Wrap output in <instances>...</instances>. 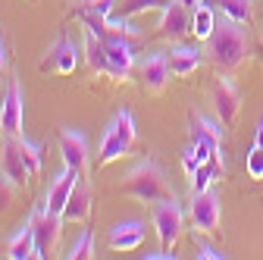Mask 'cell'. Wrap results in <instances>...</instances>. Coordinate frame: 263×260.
<instances>
[{
  "instance_id": "cell-1",
  "label": "cell",
  "mask_w": 263,
  "mask_h": 260,
  "mask_svg": "<svg viewBox=\"0 0 263 260\" xmlns=\"http://www.w3.org/2000/svg\"><path fill=\"white\" fill-rule=\"evenodd\" d=\"M248 53H251L248 31H245L238 22H232V19H226L222 25H216L213 35L207 38V47H204V57L213 63L219 72L238 69L241 63L248 60Z\"/></svg>"
},
{
  "instance_id": "cell-2",
  "label": "cell",
  "mask_w": 263,
  "mask_h": 260,
  "mask_svg": "<svg viewBox=\"0 0 263 260\" xmlns=\"http://www.w3.org/2000/svg\"><path fill=\"white\" fill-rule=\"evenodd\" d=\"M119 188L125 194H132L135 201H141V204H160V201L176 198L170 182H166V173H163V166L157 163L154 157H144L141 163L132 166L128 176L119 182Z\"/></svg>"
},
{
  "instance_id": "cell-3",
  "label": "cell",
  "mask_w": 263,
  "mask_h": 260,
  "mask_svg": "<svg viewBox=\"0 0 263 260\" xmlns=\"http://www.w3.org/2000/svg\"><path fill=\"white\" fill-rule=\"evenodd\" d=\"M135 135H138L135 116H132L128 110H119L113 116V122L107 125V132H104L101 151H97V166H110V163H116L119 157H125L128 147L135 144Z\"/></svg>"
},
{
  "instance_id": "cell-4",
  "label": "cell",
  "mask_w": 263,
  "mask_h": 260,
  "mask_svg": "<svg viewBox=\"0 0 263 260\" xmlns=\"http://www.w3.org/2000/svg\"><path fill=\"white\" fill-rule=\"evenodd\" d=\"M188 219L194 226V232L201 235H219V222H222V207L219 198L213 191H201V194H191V210Z\"/></svg>"
},
{
  "instance_id": "cell-5",
  "label": "cell",
  "mask_w": 263,
  "mask_h": 260,
  "mask_svg": "<svg viewBox=\"0 0 263 260\" xmlns=\"http://www.w3.org/2000/svg\"><path fill=\"white\" fill-rule=\"evenodd\" d=\"M31 232H35V245H38V257H50L57 254V245H60V226H63V216L47 210V207H38L28 219Z\"/></svg>"
},
{
  "instance_id": "cell-6",
  "label": "cell",
  "mask_w": 263,
  "mask_h": 260,
  "mask_svg": "<svg viewBox=\"0 0 263 260\" xmlns=\"http://www.w3.org/2000/svg\"><path fill=\"white\" fill-rule=\"evenodd\" d=\"M182 222H185V213H182V207H179L176 198L160 201L154 207V229H157V238H160V245L166 248V251L176 248L179 232H182Z\"/></svg>"
},
{
  "instance_id": "cell-7",
  "label": "cell",
  "mask_w": 263,
  "mask_h": 260,
  "mask_svg": "<svg viewBox=\"0 0 263 260\" xmlns=\"http://www.w3.org/2000/svg\"><path fill=\"white\" fill-rule=\"evenodd\" d=\"M210 104H213V113L222 125H235L238 110H241V91L235 88L232 79H219L210 91Z\"/></svg>"
},
{
  "instance_id": "cell-8",
  "label": "cell",
  "mask_w": 263,
  "mask_h": 260,
  "mask_svg": "<svg viewBox=\"0 0 263 260\" xmlns=\"http://www.w3.org/2000/svg\"><path fill=\"white\" fill-rule=\"evenodd\" d=\"M160 38L163 41H182L191 35V7H185L182 0H170L160 13Z\"/></svg>"
},
{
  "instance_id": "cell-9",
  "label": "cell",
  "mask_w": 263,
  "mask_h": 260,
  "mask_svg": "<svg viewBox=\"0 0 263 260\" xmlns=\"http://www.w3.org/2000/svg\"><path fill=\"white\" fill-rule=\"evenodd\" d=\"M170 60H166V53H151V57H144L141 63H138V79H141V88L147 91V94H154V97H160L163 91H166V85H170Z\"/></svg>"
},
{
  "instance_id": "cell-10",
  "label": "cell",
  "mask_w": 263,
  "mask_h": 260,
  "mask_svg": "<svg viewBox=\"0 0 263 260\" xmlns=\"http://www.w3.org/2000/svg\"><path fill=\"white\" fill-rule=\"evenodd\" d=\"M22 122H25V97H22V82L13 79L7 101L0 107V132L4 135H22Z\"/></svg>"
},
{
  "instance_id": "cell-11",
  "label": "cell",
  "mask_w": 263,
  "mask_h": 260,
  "mask_svg": "<svg viewBox=\"0 0 263 260\" xmlns=\"http://www.w3.org/2000/svg\"><path fill=\"white\" fill-rule=\"evenodd\" d=\"M0 173H4L16 188H22L31 173L25 166V157H22V147H19V135H4V154H0Z\"/></svg>"
},
{
  "instance_id": "cell-12",
  "label": "cell",
  "mask_w": 263,
  "mask_h": 260,
  "mask_svg": "<svg viewBox=\"0 0 263 260\" xmlns=\"http://www.w3.org/2000/svg\"><path fill=\"white\" fill-rule=\"evenodd\" d=\"M60 154H63V163L76 170V173H88V163H91V154H88V141L82 132L76 128H63L60 132Z\"/></svg>"
},
{
  "instance_id": "cell-13",
  "label": "cell",
  "mask_w": 263,
  "mask_h": 260,
  "mask_svg": "<svg viewBox=\"0 0 263 260\" xmlns=\"http://www.w3.org/2000/svg\"><path fill=\"white\" fill-rule=\"evenodd\" d=\"M191 144L207 147L216 160H222V122L207 119L201 113H191Z\"/></svg>"
},
{
  "instance_id": "cell-14",
  "label": "cell",
  "mask_w": 263,
  "mask_h": 260,
  "mask_svg": "<svg viewBox=\"0 0 263 260\" xmlns=\"http://www.w3.org/2000/svg\"><path fill=\"white\" fill-rule=\"evenodd\" d=\"M107 47V76L113 82H128L132 69H135V53H132V41L119 38V41H104Z\"/></svg>"
},
{
  "instance_id": "cell-15",
  "label": "cell",
  "mask_w": 263,
  "mask_h": 260,
  "mask_svg": "<svg viewBox=\"0 0 263 260\" xmlns=\"http://www.w3.org/2000/svg\"><path fill=\"white\" fill-rule=\"evenodd\" d=\"M76 66H79V47L72 41H66V38H57L47 47V57L41 63L44 72H60V76H72Z\"/></svg>"
},
{
  "instance_id": "cell-16",
  "label": "cell",
  "mask_w": 263,
  "mask_h": 260,
  "mask_svg": "<svg viewBox=\"0 0 263 260\" xmlns=\"http://www.w3.org/2000/svg\"><path fill=\"white\" fill-rule=\"evenodd\" d=\"M79 179H85V176L66 166V170L53 179V185L47 188V194H44V207L63 216V207H66V201H69V194H72V188H76V182H79Z\"/></svg>"
},
{
  "instance_id": "cell-17",
  "label": "cell",
  "mask_w": 263,
  "mask_h": 260,
  "mask_svg": "<svg viewBox=\"0 0 263 260\" xmlns=\"http://www.w3.org/2000/svg\"><path fill=\"white\" fill-rule=\"evenodd\" d=\"M141 242H144V222H138V219L113 226L107 235L110 251H135V248H141Z\"/></svg>"
},
{
  "instance_id": "cell-18",
  "label": "cell",
  "mask_w": 263,
  "mask_h": 260,
  "mask_svg": "<svg viewBox=\"0 0 263 260\" xmlns=\"http://www.w3.org/2000/svg\"><path fill=\"white\" fill-rule=\"evenodd\" d=\"M88 216H91V188L85 179H79L72 194H69V201L63 207V219L66 222H88Z\"/></svg>"
},
{
  "instance_id": "cell-19",
  "label": "cell",
  "mask_w": 263,
  "mask_h": 260,
  "mask_svg": "<svg viewBox=\"0 0 263 260\" xmlns=\"http://www.w3.org/2000/svg\"><path fill=\"white\" fill-rule=\"evenodd\" d=\"M166 60H170V72L176 76V79H185V76H191V72H197L201 69V63L207 60L201 50H194V47H173L170 53H166Z\"/></svg>"
},
{
  "instance_id": "cell-20",
  "label": "cell",
  "mask_w": 263,
  "mask_h": 260,
  "mask_svg": "<svg viewBox=\"0 0 263 260\" xmlns=\"http://www.w3.org/2000/svg\"><path fill=\"white\" fill-rule=\"evenodd\" d=\"M7 257L10 260H31V257H38V245H35V232H31V226H25L22 232H16L7 242Z\"/></svg>"
},
{
  "instance_id": "cell-21",
  "label": "cell",
  "mask_w": 263,
  "mask_h": 260,
  "mask_svg": "<svg viewBox=\"0 0 263 260\" xmlns=\"http://www.w3.org/2000/svg\"><path fill=\"white\" fill-rule=\"evenodd\" d=\"M213 28H216V16H213V10L204 4V0L197 7H191V35L197 41H207L213 35Z\"/></svg>"
},
{
  "instance_id": "cell-22",
  "label": "cell",
  "mask_w": 263,
  "mask_h": 260,
  "mask_svg": "<svg viewBox=\"0 0 263 260\" xmlns=\"http://www.w3.org/2000/svg\"><path fill=\"white\" fill-rule=\"evenodd\" d=\"M85 63H88V69L91 72H104L107 76V47L104 41L94 35V31L85 28Z\"/></svg>"
},
{
  "instance_id": "cell-23",
  "label": "cell",
  "mask_w": 263,
  "mask_h": 260,
  "mask_svg": "<svg viewBox=\"0 0 263 260\" xmlns=\"http://www.w3.org/2000/svg\"><path fill=\"white\" fill-rule=\"evenodd\" d=\"M216 7L226 19H232L238 25H248L254 19V0H216Z\"/></svg>"
},
{
  "instance_id": "cell-24",
  "label": "cell",
  "mask_w": 263,
  "mask_h": 260,
  "mask_svg": "<svg viewBox=\"0 0 263 260\" xmlns=\"http://www.w3.org/2000/svg\"><path fill=\"white\" fill-rule=\"evenodd\" d=\"M163 4V0H113V10L110 16L116 19H132V16H141V13H151Z\"/></svg>"
},
{
  "instance_id": "cell-25",
  "label": "cell",
  "mask_w": 263,
  "mask_h": 260,
  "mask_svg": "<svg viewBox=\"0 0 263 260\" xmlns=\"http://www.w3.org/2000/svg\"><path fill=\"white\" fill-rule=\"evenodd\" d=\"M222 176V160H210V163H204L201 170H197L191 176V194H201V191H210L213 182Z\"/></svg>"
},
{
  "instance_id": "cell-26",
  "label": "cell",
  "mask_w": 263,
  "mask_h": 260,
  "mask_svg": "<svg viewBox=\"0 0 263 260\" xmlns=\"http://www.w3.org/2000/svg\"><path fill=\"white\" fill-rule=\"evenodd\" d=\"M19 147H22V157H25V166L31 176H41V166H44V157H41V147L38 144H31L28 138L19 135Z\"/></svg>"
},
{
  "instance_id": "cell-27",
  "label": "cell",
  "mask_w": 263,
  "mask_h": 260,
  "mask_svg": "<svg viewBox=\"0 0 263 260\" xmlns=\"http://www.w3.org/2000/svg\"><path fill=\"white\" fill-rule=\"evenodd\" d=\"M91 245H94V235H91V232H82V238H79L69 251H66V260H88V257H94Z\"/></svg>"
},
{
  "instance_id": "cell-28",
  "label": "cell",
  "mask_w": 263,
  "mask_h": 260,
  "mask_svg": "<svg viewBox=\"0 0 263 260\" xmlns=\"http://www.w3.org/2000/svg\"><path fill=\"white\" fill-rule=\"evenodd\" d=\"M248 176L251 179H263V147H251V154H248Z\"/></svg>"
},
{
  "instance_id": "cell-29",
  "label": "cell",
  "mask_w": 263,
  "mask_h": 260,
  "mask_svg": "<svg viewBox=\"0 0 263 260\" xmlns=\"http://www.w3.org/2000/svg\"><path fill=\"white\" fill-rule=\"evenodd\" d=\"M201 166H204V163H201V157H197V151H194V147H188V151L182 154V170H185V176L191 179Z\"/></svg>"
},
{
  "instance_id": "cell-30",
  "label": "cell",
  "mask_w": 263,
  "mask_h": 260,
  "mask_svg": "<svg viewBox=\"0 0 263 260\" xmlns=\"http://www.w3.org/2000/svg\"><path fill=\"white\" fill-rule=\"evenodd\" d=\"M197 257H201V260H222L226 254L216 251V248H210V245H197Z\"/></svg>"
},
{
  "instance_id": "cell-31",
  "label": "cell",
  "mask_w": 263,
  "mask_h": 260,
  "mask_svg": "<svg viewBox=\"0 0 263 260\" xmlns=\"http://www.w3.org/2000/svg\"><path fill=\"white\" fill-rule=\"evenodd\" d=\"M254 147H263V116L257 122V135H254Z\"/></svg>"
},
{
  "instance_id": "cell-32",
  "label": "cell",
  "mask_w": 263,
  "mask_h": 260,
  "mask_svg": "<svg viewBox=\"0 0 263 260\" xmlns=\"http://www.w3.org/2000/svg\"><path fill=\"white\" fill-rule=\"evenodd\" d=\"M91 7H104V10H113V0H85Z\"/></svg>"
},
{
  "instance_id": "cell-33",
  "label": "cell",
  "mask_w": 263,
  "mask_h": 260,
  "mask_svg": "<svg viewBox=\"0 0 263 260\" xmlns=\"http://www.w3.org/2000/svg\"><path fill=\"white\" fill-rule=\"evenodd\" d=\"M7 69V50H4V41H0V76H4Z\"/></svg>"
},
{
  "instance_id": "cell-34",
  "label": "cell",
  "mask_w": 263,
  "mask_h": 260,
  "mask_svg": "<svg viewBox=\"0 0 263 260\" xmlns=\"http://www.w3.org/2000/svg\"><path fill=\"white\" fill-rule=\"evenodd\" d=\"M4 101H7V91H4V85H0V107H4Z\"/></svg>"
},
{
  "instance_id": "cell-35",
  "label": "cell",
  "mask_w": 263,
  "mask_h": 260,
  "mask_svg": "<svg viewBox=\"0 0 263 260\" xmlns=\"http://www.w3.org/2000/svg\"><path fill=\"white\" fill-rule=\"evenodd\" d=\"M182 4H185V7H197V4H201V0H182Z\"/></svg>"
}]
</instances>
